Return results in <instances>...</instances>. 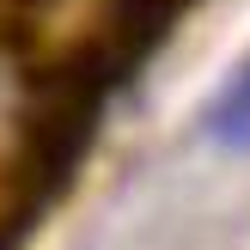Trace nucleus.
Wrapping results in <instances>:
<instances>
[{
	"instance_id": "f257e3e1",
	"label": "nucleus",
	"mask_w": 250,
	"mask_h": 250,
	"mask_svg": "<svg viewBox=\"0 0 250 250\" xmlns=\"http://www.w3.org/2000/svg\"><path fill=\"white\" fill-rule=\"evenodd\" d=\"M208 141H220L226 153H250V67L226 85V98L208 110Z\"/></svg>"
}]
</instances>
